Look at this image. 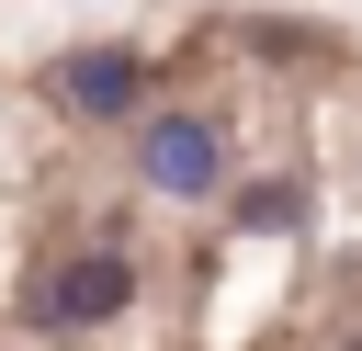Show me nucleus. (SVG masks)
I'll return each instance as SVG.
<instances>
[{
    "label": "nucleus",
    "mask_w": 362,
    "mask_h": 351,
    "mask_svg": "<svg viewBox=\"0 0 362 351\" xmlns=\"http://www.w3.org/2000/svg\"><path fill=\"white\" fill-rule=\"evenodd\" d=\"M238 226H294V181H260V192H238Z\"/></svg>",
    "instance_id": "obj_4"
},
{
    "label": "nucleus",
    "mask_w": 362,
    "mask_h": 351,
    "mask_svg": "<svg viewBox=\"0 0 362 351\" xmlns=\"http://www.w3.org/2000/svg\"><path fill=\"white\" fill-rule=\"evenodd\" d=\"M351 351H362V340H351Z\"/></svg>",
    "instance_id": "obj_5"
},
{
    "label": "nucleus",
    "mask_w": 362,
    "mask_h": 351,
    "mask_svg": "<svg viewBox=\"0 0 362 351\" xmlns=\"http://www.w3.org/2000/svg\"><path fill=\"white\" fill-rule=\"evenodd\" d=\"M124 294H136V260H124V249H79V260L34 294V317H45V328H102V317H124Z\"/></svg>",
    "instance_id": "obj_2"
},
{
    "label": "nucleus",
    "mask_w": 362,
    "mask_h": 351,
    "mask_svg": "<svg viewBox=\"0 0 362 351\" xmlns=\"http://www.w3.org/2000/svg\"><path fill=\"white\" fill-rule=\"evenodd\" d=\"M136 181L170 192V204L226 192V125H215V113H147V125H136Z\"/></svg>",
    "instance_id": "obj_1"
},
{
    "label": "nucleus",
    "mask_w": 362,
    "mask_h": 351,
    "mask_svg": "<svg viewBox=\"0 0 362 351\" xmlns=\"http://www.w3.org/2000/svg\"><path fill=\"white\" fill-rule=\"evenodd\" d=\"M57 91H68V113H136L147 102V57L136 45H79V57H57Z\"/></svg>",
    "instance_id": "obj_3"
}]
</instances>
